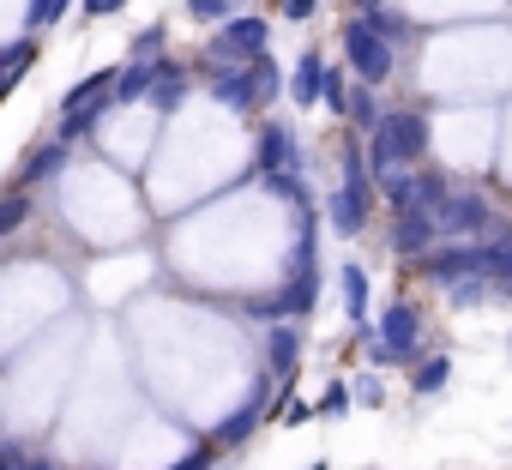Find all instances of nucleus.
Returning a JSON list of instances; mask_svg holds the SVG:
<instances>
[{
	"instance_id": "obj_1",
	"label": "nucleus",
	"mask_w": 512,
	"mask_h": 470,
	"mask_svg": "<svg viewBox=\"0 0 512 470\" xmlns=\"http://www.w3.org/2000/svg\"><path fill=\"white\" fill-rule=\"evenodd\" d=\"M428 145H434L428 115H416V109H386L380 127L368 133V163H374V175H386V169H416V163L428 157Z\"/></svg>"
},
{
	"instance_id": "obj_2",
	"label": "nucleus",
	"mask_w": 512,
	"mask_h": 470,
	"mask_svg": "<svg viewBox=\"0 0 512 470\" xmlns=\"http://www.w3.org/2000/svg\"><path fill=\"white\" fill-rule=\"evenodd\" d=\"M422 278L434 284H470V278H494L500 284V242H458V248H428L422 254ZM506 290V284H500ZM512 296V290H506Z\"/></svg>"
},
{
	"instance_id": "obj_3",
	"label": "nucleus",
	"mask_w": 512,
	"mask_h": 470,
	"mask_svg": "<svg viewBox=\"0 0 512 470\" xmlns=\"http://www.w3.org/2000/svg\"><path fill=\"white\" fill-rule=\"evenodd\" d=\"M344 61H350V73L362 79V85H386L392 79V61H398V49L368 25V13L362 19H350L344 25Z\"/></svg>"
},
{
	"instance_id": "obj_4",
	"label": "nucleus",
	"mask_w": 512,
	"mask_h": 470,
	"mask_svg": "<svg viewBox=\"0 0 512 470\" xmlns=\"http://www.w3.org/2000/svg\"><path fill=\"white\" fill-rule=\"evenodd\" d=\"M266 43H272V25H266L260 13H235V19L217 25V37L205 43V55H211L217 67H241V61H253V55H266Z\"/></svg>"
},
{
	"instance_id": "obj_5",
	"label": "nucleus",
	"mask_w": 512,
	"mask_h": 470,
	"mask_svg": "<svg viewBox=\"0 0 512 470\" xmlns=\"http://www.w3.org/2000/svg\"><path fill=\"white\" fill-rule=\"evenodd\" d=\"M253 175H266V181L284 187L296 205H308V187L296 181V175H302V157H296V139H290L284 121H272V127L260 133V169H253Z\"/></svg>"
},
{
	"instance_id": "obj_6",
	"label": "nucleus",
	"mask_w": 512,
	"mask_h": 470,
	"mask_svg": "<svg viewBox=\"0 0 512 470\" xmlns=\"http://www.w3.org/2000/svg\"><path fill=\"white\" fill-rule=\"evenodd\" d=\"M326 211H332L338 235H362V223H368V163H362L356 145L344 151V187L326 199Z\"/></svg>"
},
{
	"instance_id": "obj_7",
	"label": "nucleus",
	"mask_w": 512,
	"mask_h": 470,
	"mask_svg": "<svg viewBox=\"0 0 512 470\" xmlns=\"http://www.w3.org/2000/svg\"><path fill=\"white\" fill-rule=\"evenodd\" d=\"M434 223H440V235H488L500 217H494V205L482 199V193H470V187H452L440 205H434Z\"/></svg>"
},
{
	"instance_id": "obj_8",
	"label": "nucleus",
	"mask_w": 512,
	"mask_h": 470,
	"mask_svg": "<svg viewBox=\"0 0 512 470\" xmlns=\"http://www.w3.org/2000/svg\"><path fill=\"white\" fill-rule=\"evenodd\" d=\"M434 242H440V223H434V211H428V205H404V211H398V229H392V248L422 260Z\"/></svg>"
},
{
	"instance_id": "obj_9",
	"label": "nucleus",
	"mask_w": 512,
	"mask_h": 470,
	"mask_svg": "<svg viewBox=\"0 0 512 470\" xmlns=\"http://www.w3.org/2000/svg\"><path fill=\"white\" fill-rule=\"evenodd\" d=\"M380 338H386V350H392L398 362H416V344H422V314H416L410 302H392V308H386V320H380Z\"/></svg>"
},
{
	"instance_id": "obj_10",
	"label": "nucleus",
	"mask_w": 512,
	"mask_h": 470,
	"mask_svg": "<svg viewBox=\"0 0 512 470\" xmlns=\"http://www.w3.org/2000/svg\"><path fill=\"white\" fill-rule=\"evenodd\" d=\"M211 97L229 103V109H253V103H260V97H253V73H247V61H241V67H217Z\"/></svg>"
},
{
	"instance_id": "obj_11",
	"label": "nucleus",
	"mask_w": 512,
	"mask_h": 470,
	"mask_svg": "<svg viewBox=\"0 0 512 470\" xmlns=\"http://www.w3.org/2000/svg\"><path fill=\"white\" fill-rule=\"evenodd\" d=\"M151 79H157V55H151V61H127V67L115 73L109 103H145V97H151Z\"/></svg>"
},
{
	"instance_id": "obj_12",
	"label": "nucleus",
	"mask_w": 512,
	"mask_h": 470,
	"mask_svg": "<svg viewBox=\"0 0 512 470\" xmlns=\"http://www.w3.org/2000/svg\"><path fill=\"white\" fill-rule=\"evenodd\" d=\"M187 91H193V85H187V73H181L175 61H157V79H151V103L169 115V109H181V103H187Z\"/></svg>"
},
{
	"instance_id": "obj_13",
	"label": "nucleus",
	"mask_w": 512,
	"mask_h": 470,
	"mask_svg": "<svg viewBox=\"0 0 512 470\" xmlns=\"http://www.w3.org/2000/svg\"><path fill=\"white\" fill-rule=\"evenodd\" d=\"M67 169V139H55V145H37L25 163H19V181H55Z\"/></svg>"
},
{
	"instance_id": "obj_14",
	"label": "nucleus",
	"mask_w": 512,
	"mask_h": 470,
	"mask_svg": "<svg viewBox=\"0 0 512 470\" xmlns=\"http://www.w3.org/2000/svg\"><path fill=\"white\" fill-rule=\"evenodd\" d=\"M37 67V43H13L7 55H0V97H13V85Z\"/></svg>"
},
{
	"instance_id": "obj_15",
	"label": "nucleus",
	"mask_w": 512,
	"mask_h": 470,
	"mask_svg": "<svg viewBox=\"0 0 512 470\" xmlns=\"http://www.w3.org/2000/svg\"><path fill=\"white\" fill-rule=\"evenodd\" d=\"M320 79H326V61L308 49V55H302V67H296V85H290V97H296L302 109H314V103H320Z\"/></svg>"
},
{
	"instance_id": "obj_16",
	"label": "nucleus",
	"mask_w": 512,
	"mask_h": 470,
	"mask_svg": "<svg viewBox=\"0 0 512 470\" xmlns=\"http://www.w3.org/2000/svg\"><path fill=\"white\" fill-rule=\"evenodd\" d=\"M109 91H115V73L103 67V73H91V79H79V85H73V91L61 97V115H67V109H85V103H103Z\"/></svg>"
},
{
	"instance_id": "obj_17",
	"label": "nucleus",
	"mask_w": 512,
	"mask_h": 470,
	"mask_svg": "<svg viewBox=\"0 0 512 470\" xmlns=\"http://www.w3.org/2000/svg\"><path fill=\"white\" fill-rule=\"evenodd\" d=\"M344 308L356 326H368V272L362 266H344Z\"/></svg>"
},
{
	"instance_id": "obj_18",
	"label": "nucleus",
	"mask_w": 512,
	"mask_h": 470,
	"mask_svg": "<svg viewBox=\"0 0 512 470\" xmlns=\"http://www.w3.org/2000/svg\"><path fill=\"white\" fill-rule=\"evenodd\" d=\"M446 380H452V362H446V356H428V362H416V368H410V386H416L422 398H428V392H440Z\"/></svg>"
},
{
	"instance_id": "obj_19",
	"label": "nucleus",
	"mask_w": 512,
	"mask_h": 470,
	"mask_svg": "<svg viewBox=\"0 0 512 470\" xmlns=\"http://www.w3.org/2000/svg\"><path fill=\"white\" fill-rule=\"evenodd\" d=\"M344 115H350V121H356V127H362V133H374V127H380V115H386V109H380V103H374V85H362V91H350V109H344Z\"/></svg>"
},
{
	"instance_id": "obj_20",
	"label": "nucleus",
	"mask_w": 512,
	"mask_h": 470,
	"mask_svg": "<svg viewBox=\"0 0 512 470\" xmlns=\"http://www.w3.org/2000/svg\"><path fill=\"white\" fill-rule=\"evenodd\" d=\"M253 428H260V398H253L247 410H235V422H223V428H217V446H241Z\"/></svg>"
},
{
	"instance_id": "obj_21",
	"label": "nucleus",
	"mask_w": 512,
	"mask_h": 470,
	"mask_svg": "<svg viewBox=\"0 0 512 470\" xmlns=\"http://www.w3.org/2000/svg\"><path fill=\"white\" fill-rule=\"evenodd\" d=\"M247 73H253V97H260V103H266V97H278V79H284V73H278V61H272V55H253V61H247Z\"/></svg>"
},
{
	"instance_id": "obj_22",
	"label": "nucleus",
	"mask_w": 512,
	"mask_h": 470,
	"mask_svg": "<svg viewBox=\"0 0 512 470\" xmlns=\"http://www.w3.org/2000/svg\"><path fill=\"white\" fill-rule=\"evenodd\" d=\"M235 7H241V0H187V19H199V25H223V19H235Z\"/></svg>"
},
{
	"instance_id": "obj_23",
	"label": "nucleus",
	"mask_w": 512,
	"mask_h": 470,
	"mask_svg": "<svg viewBox=\"0 0 512 470\" xmlns=\"http://www.w3.org/2000/svg\"><path fill=\"white\" fill-rule=\"evenodd\" d=\"M368 25H374V31H380V37H386V43H392V49H398V43H410V37H416V31H410V25H404V19H398V13H386V7H374V13H368Z\"/></svg>"
},
{
	"instance_id": "obj_24",
	"label": "nucleus",
	"mask_w": 512,
	"mask_h": 470,
	"mask_svg": "<svg viewBox=\"0 0 512 470\" xmlns=\"http://www.w3.org/2000/svg\"><path fill=\"white\" fill-rule=\"evenodd\" d=\"M380 181H386V199H392V211L416 205V175H404V169H386Z\"/></svg>"
},
{
	"instance_id": "obj_25",
	"label": "nucleus",
	"mask_w": 512,
	"mask_h": 470,
	"mask_svg": "<svg viewBox=\"0 0 512 470\" xmlns=\"http://www.w3.org/2000/svg\"><path fill=\"white\" fill-rule=\"evenodd\" d=\"M266 356H272V368H278V374H290V368H296V332H284V326H278Z\"/></svg>"
},
{
	"instance_id": "obj_26",
	"label": "nucleus",
	"mask_w": 512,
	"mask_h": 470,
	"mask_svg": "<svg viewBox=\"0 0 512 470\" xmlns=\"http://www.w3.org/2000/svg\"><path fill=\"white\" fill-rule=\"evenodd\" d=\"M320 97H326V109H338V115H344V109H350V85H344V73H332V67H326Z\"/></svg>"
},
{
	"instance_id": "obj_27",
	"label": "nucleus",
	"mask_w": 512,
	"mask_h": 470,
	"mask_svg": "<svg viewBox=\"0 0 512 470\" xmlns=\"http://www.w3.org/2000/svg\"><path fill=\"white\" fill-rule=\"evenodd\" d=\"M67 7H73V0H31V31H49Z\"/></svg>"
},
{
	"instance_id": "obj_28",
	"label": "nucleus",
	"mask_w": 512,
	"mask_h": 470,
	"mask_svg": "<svg viewBox=\"0 0 512 470\" xmlns=\"http://www.w3.org/2000/svg\"><path fill=\"white\" fill-rule=\"evenodd\" d=\"M446 193H452V187H446V175H416V205H428V211H434Z\"/></svg>"
},
{
	"instance_id": "obj_29",
	"label": "nucleus",
	"mask_w": 512,
	"mask_h": 470,
	"mask_svg": "<svg viewBox=\"0 0 512 470\" xmlns=\"http://www.w3.org/2000/svg\"><path fill=\"white\" fill-rule=\"evenodd\" d=\"M25 217H31V199H19V193H13V199H0V235H13Z\"/></svg>"
},
{
	"instance_id": "obj_30",
	"label": "nucleus",
	"mask_w": 512,
	"mask_h": 470,
	"mask_svg": "<svg viewBox=\"0 0 512 470\" xmlns=\"http://www.w3.org/2000/svg\"><path fill=\"white\" fill-rule=\"evenodd\" d=\"M278 13H284V19H296V25H308V19L320 13V0H278Z\"/></svg>"
},
{
	"instance_id": "obj_31",
	"label": "nucleus",
	"mask_w": 512,
	"mask_h": 470,
	"mask_svg": "<svg viewBox=\"0 0 512 470\" xmlns=\"http://www.w3.org/2000/svg\"><path fill=\"white\" fill-rule=\"evenodd\" d=\"M320 410H326V416H344V410H350V386H326Z\"/></svg>"
},
{
	"instance_id": "obj_32",
	"label": "nucleus",
	"mask_w": 512,
	"mask_h": 470,
	"mask_svg": "<svg viewBox=\"0 0 512 470\" xmlns=\"http://www.w3.org/2000/svg\"><path fill=\"white\" fill-rule=\"evenodd\" d=\"M127 0H85V19H115Z\"/></svg>"
},
{
	"instance_id": "obj_33",
	"label": "nucleus",
	"mask_w": 512,
	"mask_h": 470,
	"mask_svg": "<svg viewBox=\"0 0 512 470\" xmlns=\"http://www.w3.org/2000/svg\"><path fill=\"white\" fill-rule=\"evenodd\" d=\"M163 49V25H151V31H139V61H151Z\"/></svg>"
},
{
	"instance_id": "obj_34",
	"label": "nucleus",
	"mask_w": 512,
	"mask_h": 470,
	"mask_svg": "<svg viewBox=\"0 0 512 470\" xmlns=\"http://www.w3.org/2000/svg\"><path fill=\"white\" fill-rule=\"evenodd\" d=\"M175 470H211V446H193V452H187Z\"/></svg>"
},
{
	"instance_id": "obj_35",
	"label": "nucleus",
	"mask_w": 512,
	"mask_h": 470,
	"mask_svg": "<svg viewBox=\"0 0 512 470\" xmlns=\"http://www.w3.org/2000/svg\"><path fill=\"white\" fill-rule=\"evenodd\" d=\"M19 458H25V452H19V446H0V470H13V464H19Z\"/></svg>"
},
{
	"instance_id": "obj_36",
	"label": "nucleus",
	"mask_w": 512,
	"mask_h": 470,
	"mask_svg": "<svg viewBox=\"0 0 512 470\" xmlns=\"http://www.w3.org/2000/svg\"><path fill=\"white\" fill-rule=\"evenodd\" d=\"M13 470H55V464H49V458H19Z\"/></svg>"
},
{
	"instance_id": "obj_37",
	"label": "nucleus",
	"mask_w": 512,
	"mask_h": 470,
	"mask_svg": "<svg viewBox=\"0 0 512 470\" xmlns=\"http://www.w3.org/2000/svg\"><path fill=\"white\" fill-rule=\"evenodd\" d=\"M356 7H362V13H374V7H386V0H356Z\"/></svg>"
},
{
	"instance_id": "obj_38",
	"label": "nucleus",
	"mask_w": 512,
	"mask_h": 470,
	"mask_svg": "<svg viewBox=\"0 0 512 470\" xmlns=\"http://www.w3.org/2000/svg\"><path fill=\"white\" fill-rule=\"evenodd\" d=\"M308 470H332V464H326V458H320V464H308Z\"/></svg>"
}]
</instances>
